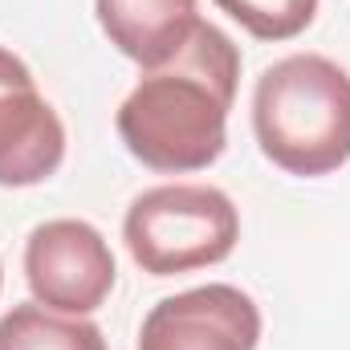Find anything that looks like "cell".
<instances>
[{
    "label": "cell",
    "mask_w": 350,
    "mask_h": 350,
    "mask_svg": "<svg viewBox=\"0 0 350 350\" xmlns=\"http://www.w3.org/2000/svg\"><path fill=\"white\" fill-rule=\"evenodd\" d=\"M25 281L33 289V301L62 310V314H94L114 281L118 265L106 245V237L90 220H45L25 241Z\"/></svg>",
    "instance_id": "cell-4"
},
{
    "label": "cell",
    "mask_w": 350,
    "mask_h": 350,
    "mask_svg": "<svg viewBox=\"0 0 350 350\" xmlns=\"http://www.w3.org/2000/svg\"><path fill=\"white\" fill-rule=\"evenodd\" d=\"M257 342L261 306L224 281L163 297L139 330V350H257Z\"/></svg>",
    "instance_id": "cell-5"
},
{
    "label": "cell",
    "mask_w": 350,
    "mask_h": 350,
    "mask_svg": "<svg viewBox=\"0 0 350 350\" xmlns=\"http://www.w3.org/2000/svg\"><path fill=\"white\" fill-rule=\"evenodd\" d=\"M216 8L257 41H289L318 16V0H216Z\"/></svg>",
    "instance_id": "cell-9"
},
{
    "label": "cell",
    "mask_w": 350,
    "mask_h": 350,
    "mask_svg": "<svg viewBox=\"0 0 350 350\" xmlns=\"http://www.w3.org/2000/svg\"><path fill=\"white\" fill-rule=\"evenodd\" d=\"M66 159V122L33 70L0 45V187H37Z\"/></svg>",
    "instance_id": "cell-6"
},
{
    "label": "cell",
    "mask_w": 350,
    "mask_h": 350,
    "mask_svg": "<svg viewBox=\"0 0 350 350\" xmlns=\"http://www.w3.org/2000/svg\"><path fill=\"white\" fill-rule=\"evenodd\" d=\"M0 285H4V265H0Z\"/></svg>",
    "instance_id": "cell-10"
},
{
    "label": "cell",
    "mask_w": 350,
    "mask_h": 350,
    "mask_svg": "<svg viewBox=\"0 0 350 350\" xmlns=\"http://www.w3.org/2000/svg\"><path fill=\"white\" fill-rule=\"evenodd\" d=\"M0 350H106V338L82 314L25 301L0 318Z\"/></svg>",
    "instance_id": "cell-8"
},
{
    "label": "cell",
    "mask_w": 350,
    "mask_h": 350,
    "mask_svg": "<svg viewBox=\"0 0 350 350\" xmlns=\"http://www.w3.org/2000/svg\"><path fill=\"white\" fill-rule=\"evenodd\" d=\"M241 82V49L208 21L196 25L172 62L143 70L122 98L114 126L122 147L151 172L212 167L228 147V110Z\"/></svg>",
    "instance_id": "cell-1"
},
{
    "label": "cell",
    "mask_w": 350,
    "mask_h": 350,
    "mask_svg": "<svg viewBox=\"0 0 350 350\" xmlns=\"http://www.w3.org/2000/svg\"><path fill=\"white\" fill-rule=\"evenodd\" d=\"M122 241L135 265L151 277H179L232 257L241 212L212 183H159L131 200Z\"/></svg>",
    "instance_id": "cell-3"
},
{
    "label": "cell",
    "mask_w": 350,
    "mask_h": 350,
    "mask_svg": "<svg viewBox=\"0 0 350 350\" xmlns=\"http://www.w3.org/2000/svg\"><path fill=\"white\" fill-rule=\"evenodd\" d=\"M94 12L106 41L143 70L172 62L200 25V0H94Z\"/></svg>",
    "instance_id": "cell-7"
},
{
    "label": "cell",
    "mask_w": 350,
    "mask_h": 350,
    "mask_svg": "<svg viewBox=\"0 0 350 350\" xmlns=\"http://www.w3.org/2000/svg\"><path fill=\"white\" fill-rule=\"evenodd\" d=\"M261 155L289 175L318 179L350 163V74L322 53L273 62L253 90Z\"/></svg>",
    "instance_id": "cell-2"
}]
</instances>
